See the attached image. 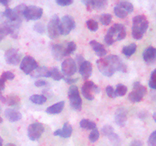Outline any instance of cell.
I'll return each mask as SVG.
<instances>
[{
  "instance_id": "5b68a950",
  "label": "cell",
  "mask_w": 156,
  "mask_h": 146,
  "mask_svg": "<svg viewBox=\"0 0 156 146\" xmlns=\"http://www.w3.org/2000/svg\"><path fill=\"white\" fill-rule=\"evenodd\" d=\"M146 89L144 85H142L140 82H136L133 84V90L129 94L128 98L132 103H138L143 99L146 95Z\"/></svg>"
},
{
  "instance_id": "4fadbf2b",
  "label": "cell",
  "mask_w": 156,
  "mask_h": 146,
  "mask_svg": "<svg viewBox=\"0 0 156 146\" xmlns=\"http://www.w3.org/2000/svg\"><path fill=\"white\" fill-rule=\"evenodd\" d=\"M5 59L9 65H17L21 61V54L16 49H9L5 53Z\"/></svg>"
},
{
  "instance_id": "603a6c76",
  "label": "cell",
  "mask_w": 156,
  "mask_h": 146,
  "mask_svg": "<svg viewBox=\"0 0 156 146\" xmlns=\"http://www.w3.org/2000/svg\"><path fill=\"white\" fill-rule=\"evenodd\" d=\"M64 106H65V102H58V103L47 107V109H46V113L49 114H58L62 112Z\"/></svg>"
},
{
  "instance_id": "db71d44e",
  "label": "cell",
  "mask_w": 156,
  "mask_h": 146,
  "mask_svg": "<svg viewBox=\"0 0 156 146\" xmlns=\"http://www.w3.org/2000/svg\"><path fill=\"white\" fill-rule=\"evenodd\" d=\"M2 91L1 88H0V97H1V96H2Z\"/></svg>"
},
{
  "instance_id": "c3c4849f",
  "label": "cell",
  "mask_w": 156,
  "mask_h": 146,
  "mask_svg": "<svg viewBox=\"0 0 156 146\" xmlns=\"http://www.w3.org/2000/svg\"><path fill=\"white\" fill-rule=\"evenodd\" d=\"M9 2H10V1H9V0H0V3L5 6L6 8H8V6H9Z\"/></svg>"
},
{
  "instance_id": "f35d334b",
  "label": "cell",
  "mask_w": 156,
  "mask_h": 146,
  "mask_svg": "<svg viewBox=\"0 0 156 146\" xmlns=\"http://www.w3.org/2000/svg\"><path fill=\"white\" fill-rule=\"evenodd\" d=\"M101 132L105 136L108 137V135H111V133L114 132V128H113L112 126H110V125H105V126L101 129Z\"/></svg>"
},
{
  "instance_id": "8992f818",
  "label": "cell",
  "mask_w": 156,
  "mask_h": 146,
  "mask_svg": "<svg viewBox=\"0 0 156 146\" xmlns=\"http://www.w3.org/2000/svg\"><path fill=\"white\" fill-rule=\"evenodd\" d=\"M99 92H100L99 87L91 81L85 82L82 87V94L84 97L88 100H94L95 94H98Z\"/></svg>"
},
{
  "instance_id": "7c38bea8",
  "label": "cell",
  "mask_w": 156,
  "mask_h": 146,
  "mask_svg": "<svg viewBox=\"0 0 156 146\" xmlns=\"http://www.w3.org/2000/svg\"><path fill=\"white\" fill-rule=\"evenodd\" d=\"M77 71V64L72 58H67L62 63V72L63 75L70 77Z\"/></svg>"
},
{
  "instance_id": "681fc988",
  "label": "cell",
  "mask_w": 156,
  "mask_h": 146,
  "mask_svg": "<svg viewBox=\"0 0 156 146\" xmlns=\"http://www.w3.org/2000/svg\"><path fill=\"white\" fill-rule=\"evenodd\" d=\"M5 146H16V145H15V144H13V143H9V144H6Z\"/></svg>"
},
{
  "instance_id": "ba28073f",
  "label": "cell",
  "mask_w": 156,
  "mask_h": 146,
  "mask_svg": "<svg viewBox=\"0 0 156 146\" xmlns=\"http://www.w3.org/2000/svg\"><path fill=\"white\" fill-rule=\"evenodd\" d=\"M59 23H60V20L57 15H53L50 21H49L47 24V32H48V36L50 39H56L60 34Z\"/></svg>"
},
{
  "instance_id": "ee69618b",
  "label": "cell",
  "mask_w": 156,
  "mask_h": 146,
  "mask_svg": "<svg viewBox=\"0 0 156 146\" xmlns=\"http://www.w3.org/2000/svg\"><path fill=\"white\" fill-rule=\"evenodd\" d=\"M63 79L65 80V82H66L67 84L71 85H73V84L76 83V82L79 81V78H69V77H64Z\"/></svg>"
},
{
  "instance_id": "836d02e7",
  "label": "cell",
  "mask_w": 156,
  "mask_h": 146,
  "mask_svg": "<svg viewBox=\"0 0 156 146\" xmlns=\"http://www.w3.org/2000/svg\"><path fill=\"white\" fill-rule=\"evenodd\" d=\"M100 21L104 25H108L112 21V15L111 14H102L100 16Z\"/></svg>"
},
{
  "instance_id": "8fae6325",
  "label": "cell",
  "mask_w": 156,
  "mask_h": 146,
  "mask_svg": "<svg viewBox=\"0 0 156 146\" xmlns=\"http://www.w3.org/2000/svg\"><path fill=\"white\" fill-rule=\"evenodd\" d=\"M44 132V125L40 123H34L29 125L27 128V136L31 141H36L41 138Z\"/></svg>"
},
{
  "instance_id": "e575fe53",
  "label": "cell",
  "mask_w": 156,
  "mask_h": 146,
  "mask_svg": "<svg viewBox=\"0 0 156 146\" xmlns=\"http://www.w3.org/2000/svg\"><path fill=\"white\" fill-rule=\"evenodd\" d=\"M114 13H115V15L120 18H126L128 15H129V14H128L127 12L124 10V9H123L122 8L119 7V6H117V5H116L115 7H114Z\"/></svg>"
},
{
  "instance_id": "9a60e30c",
  "label": "cell",
  "mask_w": 156,
  "mask_h": 146,
  "mask_svg": "<svg viewBox=\"0 0 156 146\" xmlns=\"http://www.w3.org/2000/svg\"><path fill=\"white\" fill-rule=\"evenodd\" d=\"M127 120V112L123 107H120L116 110L114 114V121L117 126L123 127Z\"/></svg>"
},
{
  "instance_id": "b9f144b4",
  "label": "cell",
  "mask_w": 156,
  "mask_h": 146,
  "mask_svg": "<svg viewBox=\"0 0 156 146\" xmlns=\"http://www.w3.org/2000/svg\"><path fill=\"white\" fill-rule=\"evenodd\" d=\"M106 93L107 95L108 96L111 98H115L116 94H115V91H114V88L111 85H108V86L106 87Z\"/></svg>"
},
{
  "instance_id": "60d3db41",
  "label": "cell",
  "mask_w": 156,
  "mask_h": 146,
  "mask_svg": "<svg viewBox=\"0 0 156 146\" xmlns=\"http://www.w3.org/2000/svg\"><path fill=\"white\" fill-rule=\"evenodd\" d=\"M148 145L156 146V130L154 131L149 137L148 139Z\"/></svg>"
},
{
  "instance_id": "4316f807",
  "label": "cell",
  "mask_w": 156,
  "mask_h": 146,
  "mask_svg": "<svg viewBox=\"0 0 156 146\" xmlns=\"http://www.w3.org/2000/svg\"><path fill=\"white\" fill-rule=\"evenodd\" d=\"M136 48V44L133 43H130L129 45L123 47V50H122V53H123V54L125 55L126 57H130L132 55H133L134 53H135Z\"/></svg>"
},
{
  "instance_id": "d4e9b609",
  "label": "cell",
  "mask_w": 156,
  "mask_h": 146,
  "mask_svg": "<svg viewBox=\"0 0 156 146\" xmlns=\"http://www.w3.org/2000/svg\"><path fill=\"white\" fill-rule=\"evenodd\" d=\"M12 30L10 26L6 21L0 25V42L7 35H12Z\"/></svg>"
},
{
  "instance_id": "1f68e13d",
  "label": "cell",
  "mask_w": 156,
  "mask_h": 146,
  "mask_svg": "<svg viewBox=\"0 0 156 146\" xmlns=\"http://www.w3.org/2000/svg\"><path fill=\"white\" fill-rule=\"evenodd\" d=\"M18 103H20V98L18 96L12 94L5 97V103L9 106H14L18 104Z\"/></svg>"
},
{
  "instance_id": "f5cc1de1",
  "label": "cell",
  "mask_w": 156,
  "mask_h": 146,
  "mask_svg": "<svg viewBox=\"0 0 156 146\" xmlns=\"http://www.w3.org/2000/svg\"><path fill=\"white\" fill-rule=\"evenodd\" d=\"M2 121H3V120H2V118L1 117V115H0V123H2Z\"/></svg>"
},
{
  "instance_id": "ffe728a7",
  "label": "cell",
  "mask_w": 156,
  "mask_h": 146,
  "mask_svg": "<svg viewBox=\"0 0 156 146\" xmlns=\"http://www.w3.org/2000/svg\"><path fill=\"white\" fill-rule=\"evenodd\" d=\"M89 43L91 45V47H92L93 50L95 52L96 55L98 56H99V57H104L108 53V51L105 49V46L101 43L98 42L96 40H91L90 41Z\"/></svg>"
},
{
  "instance_id": "6da1fadb",
  "label": "cell",
  "mask_w": 156,
  "mask_h": 146,
  "mask_svg": "<svg viewBox=\"0 0 156 146\" xmlns=\"http://www.w3.org/2000/svg\"><path fill=\"white\" fill-rule=\"evenodd\" d=\"M99 71L107 77L112 76L116 71L126 72L127 67L122 59L117 55H110L97 60Z\"/></svg>"
},
{
  "instance_id": "30bf717a",
  "label": "cell",
  "mask_w": 156,
  "mask_h": 146,
  "mask_svg": "<svg viewBox=\"0 0 156 146\" xmlns=\"http://www.w3.org/2000/svg\"><path fill=\"white\" fill-rule=\"evenodd\" d=\"M38 63L33 57L30 56H25L21 61L20 68L26 75H29L37 68Z\"/></svg>"
},
{
  "instance_id": "f1b7e54d",
  "label": "cell",
  "mask_w": 156,
  "mask_h": 146,
  "mask_svg": "<svg viewBox=\"0 0 156 146\" xmlns=\"http://www.w3.org/2000/svg\"><path fill=\"white\" fill-rule=\"evenodd\" d=\"M47 100V97H46V96L44 95H39V94H34V95L30 96V100L34 103H36V104L41 105L44 104Z\"/></svg>"
},
{
  "instance_id": "44dd1931",
  "label": "cell",
  "mask_w": 156,
  "mask_h": 146,
  "mask_svg": "<svg viewBox=\"0 0 156 146\" xmlns=\"http://www.w3.org/2000/svg\"><path fill=\"white\" fill-rule=\"evenodd\" d=\"M30 76L32 78H50V68L46 66H38L37 68L34 70L32 73H30Z\"/></svg>"
},
{
  "instance_id": "277c9868",
  "label": "cell",
  "mask_w": 156,
  "mask_h": 146,
  "mask_svg": "<svg viewBox=\"0 0 156 146\" xmlns=\"http://www.w3.org/2000/svg\"><path fill=\"white\" fill-rule=\"evenodd\" d=\"M69 100L70 102V106L76 111H80L82 109V100L79 94V89L76 85H71L68 91Z\"/></svg>"
},
{
  "instance_id": "74e56055",
  "label": "cell",
  "mask_w": 156,
  "mask_h": 146,
  "mask_svg": "<svg viewBox=\"0 0 156 146\" xmlns=\"http://www.w3.org/2000/svg\"><path fill=\"white\" fill-rule=\"evenodd\" d=\"M149 85L151 88L156 90V69L154 70L151 74Z\"/></svg>"
},
{
  "instance_id": "3957f363",
  "label": "cell",
  "mask_w": 156,
  "mask_h": 146,
  "mask_svg": "<svg viewBox=\"0 0 156 146\" xmlns=\"http://www.w3.org/2000/svg\"><path fill=\"white\" fill-rule=\"evenodd\" d=\"M149 27V21L143 15H136L133 19L132 35L136 40H140Z\"/></svg>"
},
{
  "instance_id": "484cf974",
  "label": "cell",
  "mask_w": 156,
  "mask_h": 146,
  "mask_svg": "<svg viewBox=\"0 0 156 146\" xmlns=\"http://www.w3.org/2000/svg\"><path fill=\"white\" fill-rule=\"evenodd\" d=\"M80 126L84 129L86 130H93V129H97V125L93 121H91L87 119H83L80 122Z\"/></svg>"
},
{
  "instance_id": "2e32d148",
  "label": "cell",
  "mask_w": 156,
  "mask_h": 146,
  "mask_svg": "<svg viewBox=\"0 0 156 146\" xmlns=\"http://www.w3.org/2000/svg\"><path fill=\"white\" fill-rule=\"evenodd\" d=\"M143 60L148 65H152L156 62V48L149 47L144 50L143 53Z\"/></svg>"
},
{
  "instance_id": "83f0119b",
  "label": "cell",
  "mask_w": 156,
  "mask_h": 146,
  "mask_svg": "<svg viewBox=\"0 0 156 146\" xmlns=\"http://www.w3.org/2000/svg\"><path fill=\"white\" fill-rule=\"evenodd\" d=\"M50 78L53 79L55 81H59L61 79L64 78L65 76L62 75V72L59 71V70L56 67H52L50 68Z\"/></svg>"
},
{
  "instance_id": "e0dca14e",
  "label": "cell",
  "mask_w": 156,
  "mask_h": 146,
  "mask_svg": "<svg viewBox=\"0 0 156 146\" xmlns=\"http://www.w3.org/2000/svg\"><path fill=\"white\" fill-rule=\"evenodd\" d=\"M79 73L82 75V78L87 80L92 73V64L89 61H84L79 65Z\"/></svg>"
},
{
  "instance_id": "7a4b0ae2",
  "label": "cell",
  "mask_w": 156,
  "mask_h": 146,
  "mask_svg": "<svg viewBox=\"0 0 156 146\" xmlns=\"http://www.w3.org/2000/svg\"><path fill=\"white\" fill-rule=\"evenodd\" d=\"M126 30L125 26L121 24H114L108 29L105 37V41L108 46H111L117 41L122 40L126 37Z\"/></svg>"
},
{
  "instance_id": "f546056e",
  "label": "cell",
  "mask_w": 156,
  "mask_h": 146,
  "mask_svg": "<svg viewBox=\"0 0 156 146\" xmlns=\"http://www.w3.org/2000/svg\"><path fill=\"white\" fill-rule=\"evenodd\" d=\"M117 5L119 6V7L122 8L123 9H124L128 14L131 13V12H133V5L132 3L129 2H126V1L120 2L117 3Z\"/></svg>"
},
{
  "instance_id": "d590c367",
  "label": "cell",
  "mask_w": 156,
  "mask_h": 146,
  "mask_svg": "<svg viewBox=\"0 0 156 146\" xmlns=\"http://www.w3.org/2000/svg\"><path fill=\"white\" fill-rule=\"evenodd\" d=\"M86 25L87 27H88L91 31L94 32L97 31V30H98V24L97 21H94V20L93 19L88 20L86 22Z\"/></svg>"
},
{
  "instance_id": "7402d4cb",
  "label": "cell",
  "mask_w": 156,
  "mask_h": 146,
  "mask_svg": "<svg viewBox=\"0 0 156 146\" xmlns=\"http://www.w3.org/2000/svg\"><path fill=\"white\" fill-rule=\"evenodd\" d=\"M5 116L9 121L12 122V123L18 121L22 118V115L21 113L14 109H6L5 111Z\"/></svg>"
},
{
  "instance_id": "f907efd6",
  "label": "cell",
  "mask_w": 156,
  "mask_h": 146,
  "mask_svg": "<svg viewBox=\"0 0 156 146\" xmlns=\"http://www.w3.org/2000/svg\"><path fill=\"white\" fill-rule=\"evenodd\" d=\"M2 144H3V139L0 137V146H2Z\"/></svg>"
},
{
  "instance_id": "cb8c5ba5",
  "label": "cell",
  "mask_w": 156,
  "mask_h": 146,
  "mask_svg": "<svg viewBox=\"0 0 156 146\" xmlns=\"http://www.w3.org/2000/svg\"><path fill=\"white\" fill-rule=\"evenodd\" d=\"M15 78V75L12 73V71H4L0 76V88L2 91L5 89V82L7 80H13Z\"/></svg>"
},
{
  "instance_id": "bcb514c9",
  "label": "cell",
  "mask_w": 156,
  "mask_h": 146,
  "mask_svg": "<svg viewBox=\"0 0 156 146\" xmlns=\"http://www.w3.org/2000/svg\"><path fill=\"white\" fill-rule=\"evenodd\" d=\"M76 62H77L78 65H80L81 64H82V62H84V61H85L83 56H82L81 54L77 55V56H76Z\"/></svg>"
},
{
  "instance_id": "d6a6232c",
  "label": "cell",
  "mask_w": 156,
  "mask_h": 146,
  "mask_svg": "<svg viewBox=\"0 0 156 146\" xmlns=\"http://www.w3.org/2000/svg\"><path fill=\"white\" fill-rule=\"evenodd\" d=\"M114 91H115L116 97H123L126 94L127 88L123 84H119V85H117L116 89Z\"/></svg>"
},
{
  "instance_id": "5bb4252c",
  "label": "cell",
  "mask_w": 156,
  "mask_h": 146,
  "mask_svg": "<svg viewBox=\"0 0 156 146\" xmlns=\"http://www.w3.org/2000/svg\"><path fill=\"white\" fill-rule=\"evenodd\" d=\"M82 2L86 5L87 10H102L106 8L108 2L106 0H84Z\"/></svg>"
},
{
  "instance_id": "4dcf8cb0",
  "label": "cell",
  "mask_w": 156,
  "mask_h": 146,
  "mask_svg": "<svg viewBox=\"0 0 156 146\" xmlns=\"http://www.w3.org/2000/svg\"><path fill=\"white\" fill-rule=\"evenodd\" d=\"M76 43L73 41H70L65 46V56H69L75 52L76 50Z\"/></svg>"
},
{
  "instance_id": "8d00e7d4",
  "label": "cell",
  "mask_w": 156,
  "mask_h": 146,
  "mask_svg": "<svg viewBox=\"0 0 156 146\" xmlns=\"http://www.w3.org/2000/svg\"><path fill=\"white\" fill-rule=\"evenodd\" d=\"M99 136H100V133H99V131L98 130V129H93V130H91V133L88 136V139L91 142H95L98 140Z\"/></svg>"
},
{
  "instance_id": "d6986e66",
  "label": "cell",
  "mask_w": 156,
  "mask_h": 146,
  "mask_svg": "<svg viewBox=\"0 0 156 146\" xmlns=\"http://www.w3.org/2000/svg\"><path fill=\"white\" fill-rule=\"evenodd\" d=\"M52 55L53 58L58 61L65 57V46L62 44H55L52 47Z\"/></svg>"
},
{
  "instance_id": "f6af8a7d",
  "label": "cell",
  "mask_w": 156,
  "mask_h": 146,
  "mask_svg": "<svg viewBox=\"0 0 156 146\" xmlns=\"http://www.w3.org/2000/svg\"><path fill=\"white\" fill-rule=\"evenodd\" d=\"M48 85L47 82L44 80H41V79H39V80L36 81L34 82V85L36 87H44V86H47Z\"/></svg>"
},
{
  "instance_id": "9c48e42d",
  "label": "cell",
  "mask_w": 156,
  "mask_h": 146,
  "mask_svg": "<svg viewBox=\"0 0 156 146\" xmlns=\"http://www.w3.org/2000/svg\"><path fill=\"white\" fill-rule=\"evenodd\" d=\"M76 27V21L70 15H65L61 19L59 23L60 34L67 35Z\"/></svg>"
},
{
  "instance_id": "52a82bcc",
  "label": "cell",
  "mask_w": 156,
  "mask_h": 146,
  "mask_svg": "<svg viewBox=\"0 0 156 146\" xmlns=\"http://www.w3.org/2000/svg\"><path fill=\"white\" fill-rule=\"evenodd\" d=\"M43 9L38 6L35 5H26L23 12V17L27 21H35L38 20L42 17Z\"/></svg>"
},
{
  "instance_id": "ac0fdd59",
  "label": "cell",
  "mask_w": 156,
  "mask_h": 146,
  "mask_svg": "<svg viewBox=\"0 0 156 146\" xmlns=\"http://www.w3.org/2000/svg\"><path fill=\"white\" fill-rule=\"evenodd\" d=\"M72 133H73V126L69 122H66L64 123L62 129H57L53 132V135L67 138L71 136Z\"/></svg>"
},
{
  "instance_id": "7dc6e473",
  "label": "cell",
  "mask_w": 156,
  "mask_h": 146,
  "mask_svg": "<svg viewBox=\"0 0 156 146\" xmlns=\"http://www.w3.org/2000/svg\"><path fill=\"white\" fill-rule=\"evenodd\" d=\"M130 146H143V142L140 140H134L131 142Z\"/></svg>"
},
{
  "instance_id": "7bdbcfd3",
  "label": "cell",
  "mask_w": 156,
  "mask_h": 146,
  "mask_svg": "<svg viewBox=\"0 0 156 146\" xmlns=\"http://www.w3.org/2000/svg\"><path fill=\"white\" fill-rule=\"evenodd\" d=\"M56 2L60 6H67L73 4V0H56Z\"/></svg>"
},
{
  "instance_id": "816d5d0a",
  "label": "cell",
  "mask_w": 156,
  "mask_h": 146,
  "mask_svg": "<svg viewBox=\"0 0 156 146\" xmlns=\"http://www.w3.org/2000/svg\"><path fill=\"white\" fill-rule=\"evenodd\" d=\"M153 119H154V120L156 122V113H155L153 114Z\"/></svg>"
},
{
  "instance_id": "ab89813d",
  "label": "cell",
  "mask_w": 156,
  "mask_h": 146,
  "mask_svg": "<svg viewBox=\"0 0 156 146\" xmlns=\"http://www.w3.org/2000/svg\"><path fill=\"white\" fill-rule=\"evenodd\" d=\"M45 26L42 23H36L34 25V30L39 33H44L45 32Z\"/></svg>"
}]
</instances>
